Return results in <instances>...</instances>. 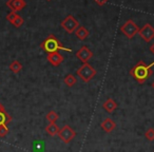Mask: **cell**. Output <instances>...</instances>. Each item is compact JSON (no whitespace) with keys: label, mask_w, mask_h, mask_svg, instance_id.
<instances>
[{"label":"cell","mask_w":154,"mask_h":152,"mask_svg":"<svg viewBox=\"0 0 154 152\" xmlns=\"http://www.w3.org/2000/svg\"><path fill=\"white\" fill-rule=\"evenodd\" d=\"M150 51H151V53L154 55V43L153 45H151V47H150Z\"/></svg>","instance_id":"cb8c5ba5"},{"label":"cell","mask_w":154,"mask_h":152,"mask_svg":"<svg viewBox=\"0 0 154 152\" xmlns=\"http://www.w3.org/2000/svg\"><path fill=\"white\" fill-rule=\"evenodd\" d=\"M58 136H59V138L61 139L64 144H69V143H71V141H73V139L75 138L76 132H75L69 125H66V126H63L59 130Z\"/></svg>","instance_id":"8992f818"},{"label":"cell","mask_w":154,"mask_h":152,"mask_svg":"<svg viewBox=\"0 0 154 152\" xmlns=\"http://www.w3.org/2000/svg\"><path fill=\"white\" fill-rule=\"evenodd\" d=\"M100 127H101V129L105 131V132L111 133L113 130H115L116 124H115V122H114L113 119H111L110 117H108V118H106L103 123H101Z\"/></svg>","instance_id":"8fae6325"},{"label":"cell","mask_w":154,"mask_h":152,"mask_svg":"<svg viewBox=\"0 0 154 152\" xmlns=\"http://www.w3.org/2000/svg\"><path fill=\"white\" fill-rule=\"evenodd\" d=\"M154 62L150 64H146L143 60H140L131 69L130 74L138 84H143L153 74V70H152Z\"/></svg>","instance_id":"6da1fadb"},{"label":"cell","mask_w":154,"mask_h":152,"mask_svg":"<svg viewBox=\"0 0 154 152\" xmlns=\"http://www.w3.org/2000/svg\"><path fill=\"white\" fill-rule=\"evenodd\" d=\"M45 118H47V120L49 122V124H55L58 120V118H59V116H58V114L56 113L55 111H50L49 113L47 114Z\"/></svg>","instance_id":"ac0fdd59"},{"label":"cell","mask_w":154,"mask_h":152,"mask_svg":"<svg viewBox=\"0 0 154 152\" xmlns=\"http://www.w3.org/2000/svg\"><path fill=\"white\" fill-rule=\"evenodd\" d=\"M77 76H79L82 79V82H89L90 80H92L96 75V70L91 66L89 62L87 64H82V67H79V69L76 71Z\"/></svg>","instance_id":"3957f363"},{"label":"cell","mask_w":154,"mask_h":152,"mask_svg":"<svg viewBox=\"0 0 154 152\" xmlns=\"http://www.w3.org/2000/svg\"><path fill=\"white\" fill-rule=\"evenodd\" d=\"M138 34L146 42H150L154 38V28L150 23H146L143 28L139 29Z\"/></svg>","instance_id":"52a82bcc"},{"label":"cell","mask_w":154,"mask_h":152,"mask_svg":"<svg viewBox=\"0 0 154 152\" xmlns=\"http://www.w3.org/2000/svg\"><path fill=\"white\" fill-rule=\"evenodd\" d=\"M59 127L55 124H49L47 127H45V132L48 133L51 136H55V135H58V132H59Z\"/></svg>","instance_id":"9a60e30c"},{"label":"cell","mask_w":154,"mask_h":152,"mask_svg":"<svg viewBox=\"0 0 154 152\" xmlns=\"http://www.w3.org/2000/svg\"><path fill=\"white\" fill-rule=\"evenodd\" d=\"M11 122H12V116L8 113L7 110L5 108L0 110V126H2V125H7L8 126V124H10Z\"/></svg>","instance_id":"5bb4252c"},{"label":"cell","mask_w":154,"mask_h":152,"mask_svg":"<svg viewBox=\"0 0 154 152\" xmlns=\"http://www.w3.org/2000/svg\"><path fill=\"white\" fill-rule=\"evenodd\" d=\"M103 108L108 113H113V112L117 109V103H116L113 98H108L107 101L103 103Z\"/></svg>","instance_id":"7c38bea8"},{"label":"cell","mask_w":154,"mask_h":152,"mask_svg":"<svg viewBox=\"0 0 154 152\" xmlns=\"http://www.w3.org/2000/svg\"><path fill=\"white\" fill-rule=\"evenodd\" d=\"M95 2L97 3V5H103L105 3H107L109 0H94Z\"/></svg>","instance_id":"603a6c76"},{"label":"cell","mask_w":154,"mask_h":152,"mask_svg":"<svg viewBox=\"0 0 154 152\" xmlns=\"http://www.w3.org/2000/svg\"><path fill=\"white\" fill-rule=\"evenodd\" d=\"M63 82L66 85V86L71 88V87H73V86H75V85H76L77 79L73 74H68L66 77L63 78Z\"/></svg>","instance_id":"e0dca14e"},{"label":"cell","mask_w":154,"mask_h":152,"mask_svg":"<svg viewBox=\"0 0 154 152\" xmlns=\"http://www.w3.org/2000/svg\"><path fill=\"white\" fill-rule=\"evenodd\" d=\"M9 68H10V70H11L13 73H15V74H18V73H19L20 71L22 70V64H20L18 60H13V61L10 64Z\"/></svg>","instance_id":"2e32d148"},{"label":"cell","mask_w":154,"mask_h":152,"mask_svg":"<svg viewBox=\"0 0 154 152\" xmlns=\"http://www.w3.org/2000/svg\"><path fill=\"white\" fill-rule=\"evenodd\" d=\"M26 5V2L24 0H8L7 1V7L11 9L13 12H19L22 9H24Z\"/></svg>","instance_id":"9c48e42d"},{"label":"cell","mask_w":154,"mask_h":152,"mask_svg":"<svg viewBox=\"0 0 154 152\" xmlns=\"http://www.w3.org/2000/svg\"><path fill=\"white\" fill-rule=\"evenodd\" d=\"M8 133H9V128L7 125L0 126V137H5V135H8Z\"/></svg>","instance_id":"7402d4cb"},{"label":"cell","mask_w":154,"mask_h":152,"mask_svg":"<svg viewBox=\"0 0 154 152\" xmlns=\"http://www.w3.org/2000/svg\"><path fill=\"white\" fill-rule=\"evenodd\" d=\"M74 33H75V35H76V37L79 39V40H85V39H86L89 35H90V32H89V31L82 26H78Z\"/></svg>","instance_id":"4fadbf2b"},{"label":"cell","mask_w":154,"mask_h":152,"mask_svg":"<svg viewBox=\"0 0 154 152\" xmlns=\"http://www.w3.org/2000/svg\"><path fill=\"white\" fill-rule=\"evenodd\" d=\"M120 31H122V33L127 37V38L132 39L135 35L138 34L139 28L132 19H129L120 26Z\"/></svg>","instance_id":"277c9868"},{"label":"cell","mask_w":154,"mask_h":152,"mask_svg":"<svg viewBox=\"0 0 154 152\" xmlns=\"http://www.w3.org/2000/svg\"><path fill=\"white\" fill-rule=\"evenodd\" d=\"M3 108H5V107H3V106H2V104L0 103V110H1V109H3Z\"/></svg>","instance_id":"d4e9b609"},{"label":"cell","mask_w":154,"mask_h":152,"mask_svg":"<svg viewBox=\"0 0 154 152\" xmlns=\"http://www.w3.org/2000/svg\"><path fill=\"white\" fill-rule=\"evenodd\" d=\"M152 88H153V89H154V82H152Z\"/></svg>","instance_id":"484cf974"},{"label":"cell","mask_w":154,"mask_h":152,"mask_svg":"<svg viewBox=\"0 0 154 152\" xmlns=\"http://www.w3.org/2000/svg\"><path fill=\"white\" fill-rule=\"evenodd\" d=\"M76 57L78 58L80 61L84 62V64H87V62H89V60L93 57V52L91 51L88 47L84 45V47H82L78 51H77Z\"/></svg>","instance_id":"ba28073f"},{"label":"cell","mask_w":154,"mask_h":152,"mask_svg":"<svg viewBox=\"0 0 154 152\" xmlns=\"http://www.w3.org/2000/svg\"><path fill=\"white\" fill-rule=\"evenodd\" d=\"M60 26H61V28L63 29L66 33L72 34V33H74L75 31H76V29L79 26V22L75 19L74 16L69 15V16H66L63 20H62L61 23H60Z\"/></svg>","instance_id":"5b68a950"},{"label":"cell","mask_w":154,"mask_h":152,"mask_svg":"<svg viewBox=\"0 0 154 152\" xmlns=\"http://www.w3.org/2000/svg\"><path fill=\"white\" fill-rule=\"evenodd\" d=\"M23 22H24V20H23V18L21 17V16H19L18 15L17 17H16V19L14 20L13 22H12V24H13L15 28H20V26L23 24Z\"/></svg>","instance_id":"ffe728a7"},{"label":"cell","mask_w":154,"mask_h":152,"mask_svg":"<svg viewBox=\"0 0 154 152\" xmlns=\"http://www.w3.org/2000/svg\"><path fill=\"white\" fill-rule=\"evenodd\" d=\"M48 1H51V0H48Z\"/></svg>","instance_id":"4316f807"},{"label":"cell","mask_w":154,"mask_h":152,"mask_svg":"<svg viewBox=\"0 0 154 152\" xmlns=\"http://www.w3.org/2000/svg\"><path fill=\"white\" fill-rule=\"evenodd\" d=\"M145 137L150 141H154V129L153 128L148 129V130L145 132Z\"/></svg>","instance_id":"d6986e66"},{"label":"cell","mask_w":154,"mask_h":152,"mask_svg":"<svg viewBox=\"0 0 154 152\" xmlns=\"http://www.w3.org/2000/svg\"><path fill=\"white\" fill-rule=\"evenodd\" d=\"M40 48L45 52L47 54L50 53H55V52H59L60 50H66V52H71L70 49H66L60 43L58 38L54 36L53 34L49 35L42 42L40 43Z\"/></svg>","instance_id":"7a4b0ae2"},{"label":"cell","mask_w":154,"mask_h":152,"mask_svg":"<svg viewBox=\"0 0 154 152\" xmlns=\"http://www.w3.org/2000/svg\"><path fill=\"white\" fill-rule=\"evenodd\" d=\"M17 16H18V14L16 13V12L11 11L9 14H8V15H7V17H5V18H7V20H8V21H10V22H11V23H12V22H13L14 20L16 19V17H17Z\"/></svg>","instance_id":"44dd1931"},{"label":"cell","mask_w":154,"mask_h":152,"mask_svg":"<svg viewBox=\"0 0 154 152\" xmlns=\"http://www.w3.org/2000/svg\"><path fill=\"white\" fill-rule=\"evenodd\" d=\"M47 59L52 66L58 67L62 61H63V57L59 52H55V53H50L47 55Z\"/></svg>","instance_id":"30bf717a"}]
</instances>
